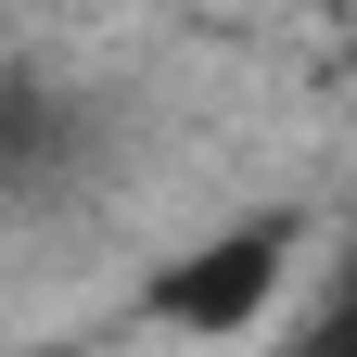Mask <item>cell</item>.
<instances>
[{
    "label": "cell",
    "instance_id": "1",
    "mask_svg": "<svg viewBox=\"0 0 357 357\" xmlns=\"http://www.w3.org/2000/svg\"><path fill=\"white\" fill-rule=\"evenodd\" d=\"M281 268H294V217H243V230H217L192 255H166L141 281V319L192 332V344H230L255 306H281Z\"/></svg>",
    "mask_w": 357,
    "mask_h": 357
},
{
    "label": "cell",
    "instance_id": "2",
    "mask_svg": "<svg viewBox=\"0 0 357 357\" xmlns=\"http://www.w3.org/2000/svg\"><path fill=\"white\" fill-rule=\"evenodd\" d=\"M294 357H357V319H319V332H306Z\"/></svg>",
    "mask_w": 357,
    "mask_h": 357
},
{
    "label": "cell",
    "instance_id": "3",
    "mask_svg": "<svg viewBox=\"0 0 357 357\" xmlns=\"http://www.w3.org/2000/svg\"><path fill=\"white\" fill-rule=\"evenodd\" d=\"M332 319H357V281H344V306H332Z\"/></svg>",
    "mask_w": 357,
    "mask_h": 357
},
{
    "label": "cell",
    "instance_id": "4",
    "mask_svg": "<svg viewBox=\"0 0 357 357\" xmlns=\"http://www.w3.org/2000/svg\"><path fill=\"white\" fill-rule=\"evenodd\" d=\"M0 141H13V102H0Z\"/></svg>",
    "mask_w": 357,
    "mask_h": 357
}]
</instances>
